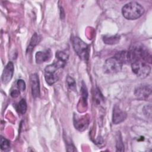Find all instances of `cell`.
<instances>
[{
    "label": "cell",
    "instance_id": "obj_1",
    "mask_svg": "<svg viewBox=\"0 0 152 152\" xmlns=\"http://www.w3.org/2000/svg\"><path fill=\"white\" fill-rule=\"evenodd\" d=\"M144 12L142 6L137 2L126 4L122 8V14L127 20H133L141 17Z\"/></svg>",
    "mask_w": 152,
    "mask_h": 152
},
{
    "label": "cell",
    "instance_id": "obj_2",
    "mask_svg": "<svg viewBox=\"0 0 152 152\" xmlns=\"http://www.w3.org/2000/svg\"><path fill=\"white\" fill-rule=\"evenodd\" d=\"M72 42L73 48L78 56L81 59L87 61L89 56L88 45L78 37H73Z\"/></svg>",
    "mask_w": 152,
    "mask_h": 152
},
{
    "label": "cell",
    "instance_id": "obj_3",
    "mask_svg": "<svg viewBox=\"0 0 152 152\" xmlns=\"http://www.w3.org/2000/svg\"><path fill=\"white\" fill-rule=\"evenodd\" d=\"M131 69L138 77L142 79L148 77L151 71L150 65L142 61H138L131 64Z\"/></svg>",
    "mask_w": 152,
    "mask_h": 152
},
{
    "label": "cell",
    "instance_id": "obj_4",
    "mask_svg": "<svg viewBox=\"0 0 152 152\" xmlns=\"http://www.w3.org/2000/svg\"><path fill=\"white\" fill-rule=\"evenodd\" d=\"M122 62L114 56L106 60L103 65V70L107 74H115L122 69Z\"/></svg>",
    "mask_w": 152,
    "mask_h": 152
},
{
    "label": "cell",
    "instance_id": "obj_5",
    "mask_svg": "<svg viewBox=\"0 0 152 152\" xmlns=\"http://www.w3.org/2000/svg\"><path fill=\"white\" fill-rule=\"evenodd\" d=\"M58 69L53 64L48 65L45 69V78L46 83L52 86L59 79V77L56 73V71Z\"/></svg>",
    "mask_w": 152,
    "mask_h": 152
},
{
    "label": "cell",
    "instance_id": "obj_6",
    "mask_svg": "<svg viewBox=\"0 0 152 152\" xmlns=\"http://www.w3.org/2000/svg\"><path fill=\"white\" fill-rule=\"evenodd\" d=\"M151 93V86L150 84H141L135 89L134 94L140 100H147Z\"/></svg>",
    "mask_w": 152,
    "mask_h": 152
},
{
    "label": "cell",
    "instance_id": "obj_7",
    "mask_svg": "<svg viewBox=\"0 0 152 152\" xmlns=\"http://www.w3.org/2000/svg\"><path fill=\"white\" fill-rule=\"evenodd\" d=\"M90 119L88 116H78L74 115V125L75 128L80 131H83L87 129L89 125Z\"/></svg>",
    "mask_w": 152,
    "mask_h": 152
},
{
    "label": "cell",
    "instance_id": "obj_8",
    "mask_svg": "<svg viewBox=\"0 0 152 152\" xmlns=\"http://www.w3.org/2000/svg\"><path fill=\"white\" fill-rule=\"evenodd\" d=\"M69 54L66 50H59L56 52L55 59L54 60L53 64L59 69L63 68L68 59Z\"/></svg>",
    "mask_w": 152,
    "mask_h": 152
},
{
    "label": "cell",
    "instance_id": "obj_9",
    "mask_svg": "<svg viewBox=\"0 0 152 152\" xmlns=\"http://www.w3.org/2000/svg\"><path fill=\"white\" fill-rule=\"evenodd\" d=\"M14 74L13 63L10 61L5 66L1 77V81L4 84H8L11 80Z\"/></svg>",
    "mask_w": 152,
    "mask_h": 152
},
{
    "label": "cell",
    "instance_id": "obj_10",
    "mask_svg": "<svg viewBox=\"0 0 152 152\" xmlns=\"http://www.w3.org/2000/svg\"><path fill=\"white\" fill-rule=\"evenodd\" d=\"M31 94L34 98L39 97L40 96V83L37 74H32L30 77Z\"/></svg>",
    "mask_w": 152,
    "mask_h": 152
},
{
    "label": "cell",
    "instance_id": "obj_11",
    "mask_svg": "<svg viewBox=\"0 0 152 152\" xmlns=\"http://www.w3.org/2000/svg\"><path fill=\"white\" fill-rule=\"evenodd\" d=\"M126 113L122 110L117 105L114 106L112 115V122L114 124L121 123L126 119Z\"/></svg>",
    "mask_w": 152,
    "mask_h": 152
},
{
    "label": "cell",
    "instance_id": "obj_12",
    "mask_svg": "<svg viewBox=\"0 0 152 152\" xmlns=\"http://www.w3.org/2000/svg\"><path fill=\"white\" fill-rule=\"evenodd\" d=\"M52 53L50 49H47L45 51H39L35 55L36 62L37 64H42L49 61L50 59Z\"/></svg>",
    "mask_w": 152,
    "mask_h": 152
},
{
    "label": "cell",
    "instance_id": "obj_13",
    "mask_svg": "<svg viewBox=\"0 0 152 152\" xmlns=\"http://www.w3.org/2000/svg\"><path fill=\"white\" fill-rule=\"evenodd\" d=\"M120 36L116 34L115 36H104L103 38V40L104 43L107 45L116 44L119 42Z\"/></svg>",
    "mask_w": 152,
    "mask_h": 152
},
{
    "label": "cell",
    "instance_id": "obj_14",
    "mask_svg": "<svg viewBox=\"0 0 152 152\" xmlns=\"http://www.w3.org/2000/svg\"><path fill=\"white\" fill-rule=\"evenodd\" d=\"M40 39H41L40 37L37 33H34V35L32 36V38L30 42V44L27 48V52L28 53V52H31L34 49V47L35 46H36L40 42Z\"/></svg>",
    "mask_w": 152,
    "mask_h": 152
},
{
    "label": "cell",
    "instance_id": "obj_15",
    "mask_svg": "<svg viewBox=\"0 0 152 152\" xmlns=\"http://www.w3.org/2000/svg\"><path fill=\"white\" fill-rule=\"evenodd\" d=\"M17 110L18 113L23 115L27 110V103L25 99H21L17 106Z\"/></svg>",
    "mask_w": 152,
    "mask_h": 152
},
{
    "label": "cell",
    "instance_id": "obj_16",
    "mask_svg": "<svg viewBox=\"0 0 152 152\" xmlns=\"http://www.w3.org/2000/svg\"><path fill=\"white\" fill-rule=\"evenodd\" d=\"M1 149L4 151H8L10 148V142L8 140L4 138L3 137H1Z\"/></svg>",
    "mask_w": 152,
    "mask_h": 152
},
{
    "label": "cell",
    "instance_id": "obj_17",
    "mask_svg": "<svg viewBox=\"0 0 152 152\" xmlns=\"http://www.w3.org/2000/svg\"><path fill=\"white\" fill-rule=\"evenodd\" d=\"M66 83L68 85V87L69 89L71 90L75 91L76 89V84L74 79L69 76H68L66 78Z\"/></svg>",
    "mask_w": 152,
    "mask_h": 152
},
{
    "label": "cell",
    "instance_id": "obj_18",
    "mask_svg": "<svg viewBox=\"0 0 152 152\" xmlns=\"http://www.w3.org/2000/svg\"><path fill=\"white\" fill-rule=\"evenodd\" d=\"M124 150V146L123 144V141L122 140V138L121 137V135L119 134V135L117 137V140H116V151H123Z\"/></svg>",
    "mask_w": 152,
    "mask_h": 152
},
{
    "label": "cell",
    "instance_id": "obj_19",
    "mask_svg": "<svg viewBox=\"0 0 152 152\" xmlns=\"http://www.w3.org/2000/svg\"><path fill=\"white\" fill-rule=\"evenodd\" d=\"M17 85L18 90L20 91H23L26 89V83L23 80H18L17 82Z\"/></svg>",
    "mask_w": 152,
    "mask_h": 152
},
{
    "label": "cell",
    "instance_id": "obj_20",
    "mask_svg": "<svg viewBox=\"0 0 152 152\" xmlns=\"http://www.w3.org/2000/svg\"><path fill=\"white\" fill-rule=\"evenodd\" d=\"M20 90H17V89H15V90H12L11 93H10V94H11V96L13 98H15L17 97L18 96V95L20 94Z\"/></svg>",
    "mask_w": 152,
    "mask_h": 152
}]
</instances>
